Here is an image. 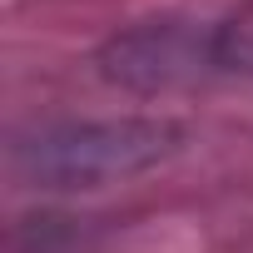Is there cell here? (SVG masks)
I'll return each instance as SVG.
<instances>
[{
	"label": "cell",
	"mask_w": 253,
	"mask_h": 253,
	"mask_svg": "<svg viewBox=\"0 0 253 253\" xmlns=\"http://www.w3.org/2000/svg\"><path fill=\"white\" fill-rule=\"evenodd\" d=\"M179 124L169 119H84L55 124L15 144V169L40 189H99L129 179L179 149Z\"/></svg>",
	"instance_id": "obj_1"
}]
</instances>
